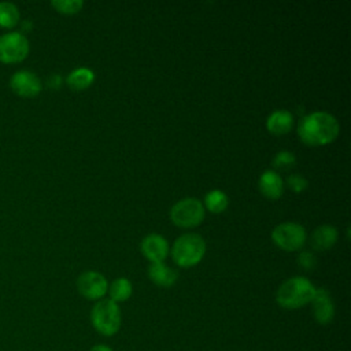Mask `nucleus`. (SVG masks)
I'll return each mask as SVG.
<instances>
[{"label":"nucleus","mask_w":351,"mask_h":351,"mask_svg":"<svg viewBox=\"0 0 351 351\" xmlns=\"http://www.w3.org/2000/svg\"><path fill=\"white\" fill-rule=\"evenodd\" d=\"M51 4L53 8H56L62 14H75L82 8L84 1L82 0H52Z\"/></svg>","instance_id":"20"},{"label":"nucleus","mask_w":351,"mask_h":351,"mask_svg":"<svg viewBox=\"0 0 351 351\" xmlns=\"http://www.w3.org/2000/svg\"><path fill=\"white\" fill-rule=\"evenodd\" d=\"M206 252V241L197 233H184L173 244L171 255L177 265L191 267L199 263Z\"/></svg>","instance_id":"4"},{"label":"nucleus","mask_w":351,"mask_h":351,"mask_svg":"<svg viewBox=\"0 0 351 351\" xmlns=\"http://www.w3.org/2000/svg\"><path fill=\"white\" fill-rule=\"evenodd\" d=\"M170 218L178 226L192 228L203 221L204 207L200 200L195 197H185L173 204L170 210Z\"/></svg>","instance_id":"5"},{"label":"nucleus","mask_w":351,"mask_h":351,"mask_svg":"<svg viewBox=\"0 0 351 351\" xmlns=\"http://www.w3.org/2000/svg\"><path fill=\"white\" fill-rule=\"evenodd\" d=\"M132 282L125 278V277H119V278H115L110 287H108V292H110V299L115 303H119V302H125L130 298L132 295Z\"/></svg>","instance_id":"17"},{"label":"nucleus","mask_w":351,"mask_h":351,"mask_svg":"<svg viewBox=\"0 0 351 351\" xmlns=\"http://www.w3.org/2000/svg\"><path fill=\"white\" fill-rule=\"evenodd\" d=\"M10 88L21 97H33L43 89L41 80L30 70H19L12 74L10 80Z\"/></svg>","instance_id":"9"},{"label":"nucleus","mask_w":351,"mask_h":351,"mask_svg":"<svg viewBox=\"0 0 351 351\" xmlns=\"http://www.w3.org/2000/svg\"><path fill=\"white\" fill-rule=\"evenodd\" d=\"M295 162H296V158H295L293 152L287 151V149H282V151L277 152L276 156L273 158V166L276 169H281V170L289 169L291 166H293Z\"/></svg>","instance_id":"21"},{"label":"nucleus","mask_w":351,"mask_h":351,"mask_svg":"<svg viewBox=\"0 0 351 351\" xmlns=\"http://www.w3.org/2000/svg\"><path fill=\"white\" fill-rule=\"evenodd\" d=\"M89 351H112L107 344H95Z\"/></svg>","instance_id":"24"},{"label":"nucleus","mask_w":351,"mask_h":351,"mask_svg":"<svg viewBox=\"0 0 351 351\" xmlns=\"http://www.w3.org/2000/svg\"><path fill=\"white\" fill-rule=\"evenodd\" d=\"M339 122L325 111H314L300 118L298 123L299 137L308 145H324L339 134Z\"/></svg>","instance_id":"1"},{"label":"nucleus","mask_w":351,"mask_h":351,"mask_svg":"<svg viewBox=\"0 0 351 351\" xmlns=\"http://www.w3.org/2000/svg\"><path fill=\"white\" fill-rule=\"evenodd\" d=\"M19 22V10L14 3H0V27L12 29Z\"/></svg>","instance_id":"18"},{"label":"nucleus","mask_w":351,"mask_h":351,"mask_svg":"<svg viewBox=\"0 0 351 351\" xmlns=\"http://www.w3.org/2000/svg\"><path fill=\"white\" fill-rule=\"evenodd\" d=\"M259 189L269 199H278L284 192V181L274 170H266L259 177Z\"/></svg>","instance_id":"13"},{"label":"nucleus","mask_w":351,"mask_h":351,"mask_svg":"<svg viewBox=\"0 0 351 351\" xmlns=\"http://www.w3.org/2000/svg\"><path fill=\"white\" fill-rule=\"evenodd\" d=\"M148 277L158 287L169 288L177 281L178 271L166 266L163 262H151L148 266Z\"/></svg>","instance_id":"12"},{"label":"nucleus","mask_w":351,"mask_h":351,"mask_svg":"<svg viewBox=\"0 0 351 351\" xmlns=\"http://www.w3.org/2000/svg\"><path fill=\"white\" fill-rule=\"evenodd\" d=\"M266 126L273 134H285L293 126V115L287 110H276L267 117Z\"/></svg>","instance_id":"15"},{"label":"nucleus","mask_w":351,"mask_h":351,"mask_svg":"<svg viewBox=\"0 0 351 351\" xmlns=\"http://www.w3.org/2000/svg\"><path fill=\"white\" fill-rule=\"evenodd\" d=\"M204 203H206V207L211 213H222L228 207L229 200H228V196L222 191L213 189L206 195Z\"/></svg>","instance_id":"19"},{"label":"nucleus","mask_w":351,"mask_h":351,"mask_svg":"<svg viewBox=\"0 0 351 351\" xmlns=\"http://www.w3.org/2000/svg\"><path fill=\"white\" fill-rule=\"evenodd\" d=\"M95 74L88 67H77L67 75V84L74 90H81L88 88L93 82Z\"/></svg>","instance_id":"16"},{"label":"nucleus","mask_w":351,"mask_h":351,"mask_svg":"<svg viewBox=\"0 0 351 351\" xmlns=\"http://www.w3.org/2000/svg\"><path fill=\"white\" fill-rule=\"evenodd\" d=\"M271 239L280 248L296 251L306 241V229L296 222H282L271 230Z\"/></svg>","instance_id":"7"},{"label":"nucleus","mask_w":351,"mask_h":351,"mask_svg":"<svg viewBox=\"0 0 351 351\" xmlns=\"http://www.w3.org/2000/svg\"><path fill=\"white\" fill-rule=\"evenodd\" d=\"M314 319L321 325H328L335 317V304L330 293L325 288H317L311 299Z\"/></svg>","instance_id":"10"},{"label":"nucleus","mask_w":351,"mask_h":351,"mask_svg":"<svg viewBox=\"0 0 351 351\" xmlns=\"http://www.w3.org/2000/svg\"><path fill=\"white\" fill-rule=\"evenodd\" d=\"M311 245L317 251L330 248L337 240V229L332 225H321L311 233Z\"/></svg>","instance_id":"14"},{"label":"nucleus","mask_w":351,"mask_h":351,"mask_svg":"<svg viewBox=\"0 0 351 351\" xmlns=\"http://www.w3.org/2000/svg\"><path fill=\"white\" fill-rule=\"evenodd\" d=\"M315 287L310 280L302 276L291 277L285 280L277 289L276 300L277 303L287 310H295L306 306L311 302Z\"/></svg>","instance_id":"2"},{"label":"nucleus","mask_w":351,"mask_h":351,"mask_svg":"<svg viewBox=\"0 0 351 351\" xmlns=\"http://www.w3.org/2000/svg\"><path fill=\"white\" fill-rule=\"evenodd\" d=\"M141 252L145 258H148L151 262H163L169 252V244L167 240L158 234V233H149L141 240Z\"/></svg>","instance_id":"11"},{"label":"nucleus","mask_w":351,"mask_h":351,"mask_svg":"<svg viewBox=\"0 0 351 351\" xmlns=\"http://www.w3.org/2000/svg\"><path fill=\"white\" fill-rule=\"evenodd\" d=\"M30 45L21 32H8L0 36V62L12 64L22 62L29 53Z\"/></svg>","instance_id":"6"},{"label":"nucleus","mask_w":351,"mask_h":351,"mask_svg":"<svg viewBox=\"0 0 351 351\" xmlns=\"http://www.w3.org/2000/svg\"><path fill=\"white\" fill-rule=\"evenodd\" d=\"M298 262L299 265L306 269V270H311L315 267L317 265V259H315V255L310 251H302L298 256Z\"/></svg>","instance_id":"23"},{"label":"nucleus","mask_w":351,"mask_h":351,"mask_svg":"<svg viewBox=\"0 0 351 351\" xmlns=\"http://www.w3.org/2000/svg\"><path fill=\"white\" fill-rule=\"evenodd\" d=\"M90 322L103 336H114L121 329L122 315L118 303L111 299H100L90 310Z\"/></svg>","instance_id":"3"},{"label":"nucleus","mask_w":351,"mask_h":351,"mask_svg":"<svg viewBox=\"0 0 351 351\" xmlns=\"http://www.w3.org/2000/svg\"><path fill=\"white\" fill-rule=\"evenodd\" d=\"M77 289L89 300H100L108 291V282L101 273L89 270L77 278Z\"/></svg>","instance_id":"8"},{"label":"nucleus","mask_w":351,"mask_h":351,"mask_svg":"<svg viewBox=\"0 0 351 351\" xmlns=\"http://www.w3.org/2000/svg\"><path fill=\"white\" fill-rule=\"evenodd\" d=\"M287 184L288 186L293 191V192H302L307 188L308 182L307 180L302 176V174H291L288 178H287Z\"/></svg>","instance_id":"22"}]
</instances>
